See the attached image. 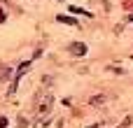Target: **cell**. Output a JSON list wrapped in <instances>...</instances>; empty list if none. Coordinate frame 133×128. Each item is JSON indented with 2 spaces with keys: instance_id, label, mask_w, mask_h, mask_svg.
I'll return each mask as SVG.
<instances>
[{
  "instance_id": "6",
  "label": "cell",
  "mask_w": 133,
  "mask_h": 128,
  "mask_svg": "<svg viewBox=\"0 0 133 128\" xmlns=\"http://www.w3.org/2000/svg\"><path fill=\"white\" fill-rule=\"evenodd\" d=\"M103 100H105L103 96H94V98H91V105H103Z\"/></svg>"
},
{
  "instance_id": "1",
  "label": "cell",
  "mask_w": 133,
  "mask_h": 128,
  "mask_svg": "<svg viewBox=\"0 0 133 128\" xmlns=\"http://www.w3.org/2000/svg\"><path fill=\"white\" fill-rule=\"evenodd\" d=\"M28 68H30V61H26V63H21V65H19V72H16V79H12V86H9V93H14V91H16V86H19V79L23 77V72H26Z\"/></svg>"
},
{
  "instance_id": "3",
  "label": "cell",
  "mask_w": 133,
  "mask_h": 128,
  "mask_svg": "<svg viewBox=\"0 0 133 128\" xmlns=\"http://www.w3.org/2000/svg\"><path fill=\"white\" fill-rule=\"evenodd\" d=\"M70 54H77V56H84V54H87V47H84L82 42H75V44H70Z\"/></svg>"
},
{
  "instance_id": "2",
  "label": "cell",
  "mask_w": 133,
  "mask_h": 128,
  "mask_svg": "<svg viewBox=\"0 0 133 128\" xmlns=\"http://www.w3.org/2000/svg\"><path fill=\"white\" fill-rule=\"evenodd\" d=\"M51 103H54V98L47 93V96H44V100L40 103V114H49V110H51Z\"/></svg>"
},
{
  "instance_id": "9",
  "label": "cell",
  "mask_w": 133,
  "mask_h": 128,
  "mask_svg": "<svg viewBox=\"0 0 133 128\" xmlns=\"http://www.w3.org/2000/svg\"><path fill=\"white\" fill-rule=\"evenodd\" d=\"M89 128H101V124H96V126H89Z\"/></svg>"
},
{
  "instance_id": "8",
  "label": "cell",
  "mask_w": 133,
  "mask_h": 128,
  "mask_svg": "<svg viewBox=\"0 0 133 128\" xmlns=\"http://www.w3.org/2000/svg\"><path fill=\"white\" fill-rule=\"evenodd\" d=\"M5 124H7V119H0V128L5 126Z\"/></svg>"
},
{
  "instance_id": "5",
  "label": "cell",
  "mask_w": 133,
  "mask_h": 128,
  "mask_svg": "<svg viewBox=\"0 0 133 128\" xmlns=\"http://www.w3.org/2000/svg\"><path fill=\"white\" fill-rule=\"evenodd\" d=\"M58 21H61V23H68V26H77V21H75V19H70V16H63V14L58 16Z\"/></svg>"
},
{
  "instance_id": "7",
  "label": "cell",
  "mask_w": 133,
  "mask_h": 128,
  "mask_svg": "<svg viewBox=\"0 0 133 128\" xmlns=\"http://www.w3.org/2000/svg\"><path fill=\"white\" fill-rule=\"evenodd\" d=\"M2 21H5V12L0 9V23H2Z\"/></svg>"
},
{
  "instance_id": "4",
  "label": "cell",
  "mask_w": 133,
  "mask_h": 128,
  "mask_svg": "<svg viewBox=\"0 0 133 128\" xmlns=\"http://www.w3.org/2000/svg\"><path fill=\"white\" fill-rule=\"evenodd\" d=\"M9 77H12V70H9V65L0 63V82H7Z\"/></svg>"
}]
</instances>
